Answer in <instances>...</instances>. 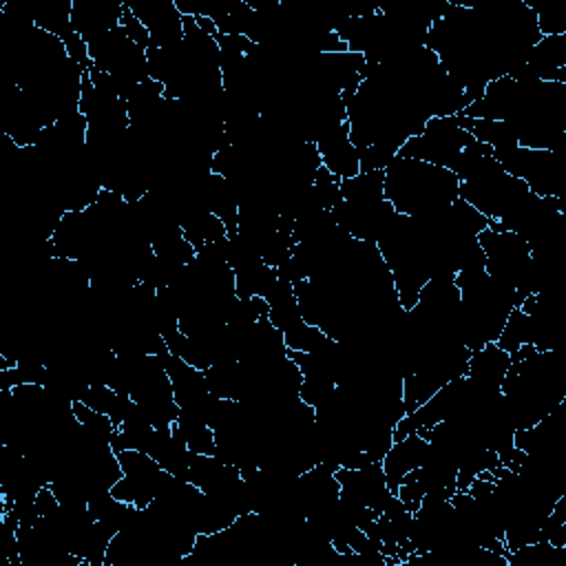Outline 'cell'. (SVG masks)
<instances>
[{"label": "cell", "mask_w": 566, "mask_h": 566, "mask_svg": "<svg viewBox=\"0 0 566 566\" xmlns=\"http://www.w3.org/2000/svg\"><path fill=\"white\" fill-rule=\"evenodd\" d=\"M385 172V199L398 214L424 217L458 199V177L442 166L396 155Z\"/></svg>", "instance_id": "cell-1"}, {"label": "cell", "mask_w": 566, "mask_h": 566, "mask_svg": "<svg viewBox=\"0 0 566 566\" xmlns=\"http://www.w3.org/2000/svg\"><path fill=\"white\" fill-rule=\"evenodd\" d=\"M471 139H473L471 133H467L458 126L455 115H451V117H431L424 124L420 135L409 137L400 146L398 155L451 170L453 164L458 161L460 153L464 150V146Z\"/></svg>", "instance_id": "cell-2"}, {"label": "cell", "mask_w": 566, "mask_h": 566, "mask_svg": "<svg viewBox=\"0 0 566 566\" xmlns=\"http://www.w3.org/2000/svg\"><path fill=\"white\" fill-rule=\"evenodd\" d=\"M429 453V440H424L420 433H409L402 440H394L389 451L382 458V471L387 478V486L396 493L398 484L402 482V478L422 467Z\"/></svg>", "instance_id": "cell-3"}]
</instances>
